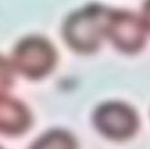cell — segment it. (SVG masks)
<instances>
[{"label":"cell","instance_id":"cell-1","mask_svg":"<svg viewBox=\"0 0 150 149\" xmlns=\"http://www.w3.org/2000/svg\"><path fill=\"white\" fill-rule=\"evenodd\" d=\"M109 9L91 4L69 15L64 24V39L79 53H91L105 36Z\"/></svg>","mask_w":150,"mask_h":149},{"label":"cell","instance_id":"cell-2","mask_svg":"<svg viewBox=\"0 0 150 149\" xmlns=\"http://www.w3.org/2000/svg\"><path fill=\"white\" fill-rule=\"evenodd\" d=\"M56 62V52L53 44L38 35L21 39L13 53L14 69L24 77L38 79L49 74Z\"/></svg>","mask_w":150,"mask_h":149},{"label":"cell","instance_id":"cell-3","mask_svg":"<svg viewBox=\"0 0 150 149\" xmlns=\"http://www.w3.org/2000/svg\"><path fill=\"white\" fill-rule=\"evenodd\" d=\"M105 36L116 48L125 53H135L146 40V26L142 18L124 10H110L108 15Z\"/></svg>","mask_w":150,"mask_h":149},{"label":"cell","instance_id":"cell-4","mask_svg":"<svg viewBox=\"0 0 150 149\" xmlns=\"http://www.w3.org/2000/svg\"><path fill=\"white\" fill-rule=\"evenodd\" d=\"M94 122L101 133L114 139H124L131 136L138 127L137 114L121 103L100 105L95 111Z\"/></svg>","mask_w":150,"mask_h":149},{"label":"cell","instance_id":"cell-5","mask_svg":"<svg viewBox=\"0 0 150 149\" xmlns=\"http://www.w3.org/2000/svg\"><path fill=\"white\" fill-rule=\"evenodd\" d=\"M30 122L31 117L24 104L5 94L0 95V133L18 136L29 128Z\"/></svg>","mask_w":150,"mask_h":149},{"label":"cell","instance_id":"cell-6","mask_svg":"<svg viewBox=\"0 0 150 149\" xmlns=\"http://www.w3.org/2000/svg\"><path fill=\"white\" fill-rule=\"evenodd\" d=\"M30 149H75V142L67 132L51 130L41 136Z\"/></svg>","mask_w":150,"mask_h":149},{"label":"cell","instance_id":"cell-7","mask_svg":"<svg viewBox=\"0 0 150 149\" xmlns=\"http://www.w3.org/2000/svg\"><path fill=\"white\" fill-rule=\"evenodd\" d=\"M14 65L6 58L0 55V95L10 89L14 80Z\"/></svg>","mask_w":150,"mask_h":149},{"label":"cell","instance_id":"cell-8","mask_svg":"<svg viewBox=\"0 0 150 149\" xmlns=\"http://www.w3.org/2000/svg\"><path fill=\"white\" fill-rule=\"evenodd\" d=\"M143 21L146 29L150 30V0H146L143 8Z\"/></svg>","mask_w":150,"mask_h":149},{"label":"cell","instance_id":"cell-9","mask_svg":"<svg viewBox=\"0 0 150 149\" xmlns=\"http://www.w3.org/2000/svg\"><path fill=\"white\" fill-rule=\"evenodd\" d=\"M0 149H1V148H0Z\"/></svg>","mask_w":150,"mask_h":149}]
</instances>
